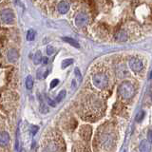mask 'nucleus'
Returning a JSON list of instances; mask_svg holds the SVG:
<instances>
[{
	"instance_id": "nucleus-6",
	"label": "nucleus",
	"mask_w": 152,
	"mask_h": 152,
	"mask_svg": "<svg viewBox=\"0 0 152 152\" xmlns=\"http://www.w3.org/2000/svg\"><path fill=\"white\" fill-rule=\"evenodd\" d=\"M88 22H89V17L86 14H77L76 18H75V24L78 26V27H84Z\"/></svg>"
},
{
	"instance_id": "nucleus-13",
	"label": "nucleus",
	"mask_w": 152,
	"mask_h": 152,
	"mask_svg": "<svg viewBox=\"0 0 152 152\" xmlns=\"http://www.w3.org/2000/svg\"><path fill=\"white\" fill-rule=\"evenodd\" d=\"M35 35H36V32L34 30H28L27 32V40L28 41H33L34 38H35Z\"/></svg>"
},
{
	"instance_id": "nucleus-14",
	"label": "nucleus",
	"mask_w": 152,
	"mask_h": 152,
	"mask_svg": "<svg viewBox=\"0 0 152 152\" xmlns=\"http://www.w3.org/2000/svg\"><path fill=\"white\" fill-rule=\"evenodd\" d=\"M32 86H33V79L32 76L29 75L27 77V79H26V88L28 89H32Z\"/></svg>"
},
{
	"instance_id": "nucleus-25",
	"label": "nucleus",
	"mask_w": 152,
	"mask_h": 152,
	"mask_svg": "<svg viewBox=\"0 0 152 152\" xmlns=\"http://www.w3.org/2000/svg\"><path fill=\"white\" fill-rule=\"evenodd\" d=\"M42 64H43V65H46V64H48V57H43Z\"/></svg>"
},
{
	"instance_id": "nucleus-15",
	"label": "nucleus",
	"mask_w": 152,
	"mask_h": 152,
	"mask_svg": "<svg viewBox=\"0 0 152 152\" xmlns=\"http://www.w3.org/2000/svg\"><path fill=\"white\" fill-rule=\"evenodd\" d=\"M66 90H61L60 92L58 93L57 95V97H56V101L57 102H60V101H62V100L66 97Z\"/></svg>"
},
{
	"instance_id": "nucleus-11",
	"label": "nucleus",
	"mask_w": 152,
	"mask_h": 152,
	"mask_svg": "<svg viewBox=\"0 0 152 152\" xmlns=\"http://www.w3.org/2000/svg\"><path fill=\"white\" fill-rule=\"evenodd\" d=\"M63 40H64L65 42L68 43V44L71 45V46L74 47V48H77V49H79V48H80L79 43H78V42L75 40V39L71 38V37H63Z\"/></svg>"
},
{
	"instance_id": "nucleus-16",
	"label": "nucleus",
	"mask_w": 152,
	"mask_h": 152,
	"mask_svg": "<svg viewBox=\"0 0 152 152\" xmlns=\"http://www.w3.org/2000/svg\"><path fill=\"white\" fill-rule=\"evenodd\" d=\"M73 63V59H66L62 62V68H66Z\"/></svg>"
},
{
	"instance_id": "nucleus-1",
	"label": "nucleus",
	"mask_w": 152,
	"mask_h": 152,
	"mask_svg": "<svg viewBox=\"0 0 152 152\" xmlns=\"http://www.w3.org/2000/svg\"><path fill=\"white\" fill-rule=\"evenodd\" d=\"M119 93L124 99H131L136 93L134 86L129 82H124L119 86Z\"/></svg>"
},
{
	"instance_id": "nucleus-7",
	"label": "nucleus",
	"mask_w": 152,
	"mask_h": 152,
	"mask_svg": "<svg viewBox=\"0 0 152 152\" xmlns=\"http://www.w3.org/2000/svg\"><path fill=\"white\" fill-rule=\"evenodd\" d=\"M7 57H8V60L10 61V62L14 63L17 61V59H18V53H17V50L15 49H11L8 51Z\"/></svg>"
},
{
	"instance_id": "nucleus-5",
	"label": "nucleus",
	"mask_w": 152,
	"mask_h": 152,
	"mask_svg": "<svg viewBox=\"0 0 152 152\" xmlns=\"http://www.w3.org/2000/svg\"><path fill=\"white\" fill-rule=\"evenodd\" d=\"M91 133H92V128H91L90 125H82L81 129H80V135L83 137L85 140L89 141L90 137H91Z\"/></svg>"
},
{
	"instance_id": "nucleus-19",
	"label": "nucleus",
	"mask_w": 152,
	"mask_h": 152,
	"mask_svg": "<svg viewBox=\"0 0 152 152\" xmlns=\"http://www.w3.org/2000/svg\"><path fill=\"white\" fill-rule=\"evenodd\" d=\"M53 51H54V49H53V46H48L47 47V53L49 55L53 54Z\"/></svg>"
},
{
	"instance_id": "nucleus-20",
	"label": "nucleus",
	"mask_w": 152,
	"mask_h": 152,
	"mask_svg": "<svg viewBox=\"0 0 152 152\" xmlns=\"http://www.w3.org/2000/svg\"><path fill=\"white\" fill-rule=\"evenodd\" d=\"M58 83H59V80L58 79H53V81H51V83H50V89L55 88V86L58 85Z\"/></svg>"
},
{
	"instance_id": "nucleus-21",
	"label": "nucleus",
	"mask_w": 152,
	"mask_h": 152,
	"mask_svg": "<svg viewBox=\"0 0 152 152\" xmlns=\"http://www.w3.org/2000/svg\"><path fill=\"white\" fill-rule=\"evenodd\" d=\"M37 130H38V127H32V135H35V133L37 132Z\"/></svg>"
},
{
	"instance_id": "nucleus-3",
	"label": "nucleus",
	"mask_w": 152,
	"mask_h": 152,
	"mask_svg": "<svg viewBox=\"0 0 152 152\" xmlns=\"http://www.w3.org/2000/svg\"><path fill=\"white\" fill-rule=\"evenodd\" d=\"M129 67L134 72H140L144 68V63L137 58H131L129 60Z\"/></svg>"
},
{
	"instance_id": "nucleus-27",
	"label": "nucleus",
	"mask_w": 152,
	"mask_h": 152,
	"mask_svg": "<svg viewBox=\"0 0 152 152\" xmlns=\"http://www.w3.org/2000/svg\"><path fill=\"white\" fill-rule=\"evenodd\" d=\"M20 152H25V151H24V150H21Z\"/></svg>"
},
{
	"instance_id": "nucleus-26",
	"label": "nucleus",
	"mask_w": 152,
	"mask_h": 152,
	"mask_svg": "<svg viewBox=\"0 0 152 152\" xmlns=\"http://www.w3.org/2000/svg\"><path fill=\"white\" fill-rule=\"evenodd\" d=\"M149 78H150V79H152V71H151V72H150V76H149Z\"/></svg>"
},
{
	"instance_id": "nucleus-22",
	"label": "nucleus",
	"mask_w": 152,
	"mask_h": 152,
	"mask_svg": "<svg viewBox=\"0 0 152 152\" xmlns=\"http://www.w3.org/2000/svg\"><path fill=\"white\" fill-rule=\"evenodd\" d=\"M48 103L50 104V106H53V107H55L56 106V104H55V102H53V101H51V99H50V98H48Z\"/></svg>"
},
{
	"instance_id": "nucleus-4",
	"label": "nucleus",
	"mask_w": 152,
	"mask_h": 152,
	"mask_svg": "<svg viewBox=\"0 0 152 152\" xmlns=\"http://www.w3.org/2000/svg\"><path fill=\"white\" fill-rule=\"evenodd\" d=\"M1 20L5 24H11L14 21V12L11 10H4L1 12Z\"/></svg>"
},
{
	"instance_id": "nucleus-10",
	"label": "nucleus",
	"mask_w": 152,
	"mask_h": 152,
	"mask_svg": "<svg viewBox=\"0 0 152 152\" xmlns=\"http://www.w3.org/2000/svg\"><path fill=\"white\" fill-rule=\"evenodd\" d=\"M9 142H10V135L9 133L6 131H2L0 134V145L2 146H6L9 145Z\"/></svg>"
},
{
	"instance_id": "nucleus-8",
	"label": "nucleus",
	"mask_w": 152,
	"mask_h": 152,
	"mask_svg": "<svg viewBox=\"0 0 152 152\" xmlns=\"http://www.w3.org/2000/svg\"><path fill=\"white\" fill-rule=\"evenodd\" d=\"M139 149H140V152H151V143L147 140L142 141Z\"/></svg>"
},
{
	"instance_id": "nucleus-2",
	"label": "nucleus",
	"mask_w": 152,
	"mask_h": 152,
	"mask_svg": "<svg viewBox=\"0 0 152 152\" xmlns=\"http://www.w3.org/2000/svg\"><path fill=\"white\" fill-rule=\"evenodd\" d=\"M92 81L93 85L100 89H104L105 88H107L108 84V78L105 73H97V74H95L92 78Z\"/></svg>"
},
{
	"instance_id": "nucleus-9",
	"label": "nucleus",
	"mask_w": 152,
	"mask_h": 152,
	"mask_svg": "<svg viewBox=\"0 0 152 152\" xmlns=\"http://www.w3.org/2000/svg\"><path fill=\"white\" fill-rule=\"evenodd\" d=\"M58 11L60 14H67V12H68L69 10V3L67 2V1H62V2H60L58 4Z\"/></svg>"
},
{
	"instance_id": "nucleus-17",
	"label": "nucleus",
	"mask_w": 152,
	"mask_h": 152,
	"mask_svg": "<svg viewBox=\"0 0 152 152\" xmlns=\"http://www.w3.org/2000/svg\"><path fill=\"white\" fill-rule=\"evenodd\" d=\"M40 111L42 112V113H47V112H49V108H48L46 107V105L44 104V102L41 100V102H40Z\"/></svg>"
},
{
	"instance_id": "nucleus-18",
	"label": "nucleus",
	"mask_w": 152,
	"mask_h": 152,
	"mask_svg": "<svg viewBox=\"0 0 152 152\" xmlns=\"http://www.w3.org/2000/svg\"><path fill=\"white\" fill-rule=\"evenodd\" d=\"M144 117H145V112L144 111L139 112V113L137 114V116H136V121L137 122H141L143 119H144Z\"/></svg>"
},
{
	"instance_id": "nucleus-23",
	"label": "nucleus",
	"mask_w": 152,
	"mask_h": 152,
	"mask_svg": "<svg viewBox=\"0 0 152 152\" xmlns=\"http://www.w3.org/2000/svg\"><path fill=\"white\" fill-rule=\"evenodd\" d=\"M74 72H75V74L79 77V78H81V73H80V71H79V68H75V71H74Z\"/></svg>"
},
{
	"instance_id": "nucleus-12",
	"label": "nucleus",
	"mask_w": 152,
	"mask_h": 152,
	"mask_svg": "<svg viewBox=\"0 0 152 152\" xmlns=\"http://www.w3.org/2000/svg\"><path fill=\"white\" fill-rule=\"evenodd\" d=\"M42 60H43V57H42L41 53L40 51H37V53L33 56V63L35 65H38V64L42 63Z\"/></svg>"
},
{
	"instance_id": "nucleus-24",
	"label": "nucleus",
	"mask_w": 152,
	"mask_h": 152,
	"mask_svg": "<svg viewBox=\"0 0 152 152\" xmlns=\"http://www.w3.org/2000/svg\"><path fill=\"white\" fill-rule=\"evenodd\" d=\"M148 141L150 143H152V130L149 131V133H148Z\"/></svg>"
}]
</instances>
